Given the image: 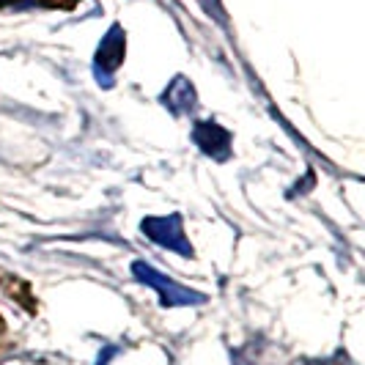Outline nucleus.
Returning <instances> with one entry per match:
<instances>
[{
  "label": "nucleus",
  "mask_w": 365,
  "mask_h": 365,
  "mask_svg": "<svg viewBox=\"0 0 365 365\" xmlns=\"http://www.w3.org/2000/svg\"><path fill=\"white\" fill-rule=\"evenodd\" d=\"M132 274H135L140 283H146L148 289H154V292L160 294V299H163L165 308L201 305L203 302V294L192 292V289H184V286H179L173 277H165L163 272H157L154 267H148V264H143V261H135V264H132Z\"/></svg>",
  "instance_id": "obj_1"
},
{
  "label": "nucleus",
  "mask_w": 365,
  "mask_h": 365,
  "mask_svg": "<svg viewBox=\"0 0 365 365\" xmlns=\"http://www.w3.org/2000/svg\"><path fill=\"white\" fill-rule=\"evenodd\" d=\"M140 231L146 234V239H151L157 247H165L170 253L179 256H192V245L190 239L184 237V225L179 215H168V217H146L140 222Z\"/></svg>",
  "instance_id": "obj_2"
},
{
  "label": "nucleus",
  "mask_w": 365,
  "mask_h": 365,
  "mask_svg": "<svg viewBox=\"0 0 365 365\" xmlns=\"http://www.w3.org/2000/svg\"><path fill=\"white\" fill-rule=\"evenodd\" d=\"M121 61H124V31L118 25H113L108 36L102 38V44L96 50V61H93V74L105 88L113 86V72L118 69Z\"/></svg>",
  "instance_id": "obj_3"
},
{
  "label": "nucleus",
  "mask_w": 365,
  "mask_h": 365,
  "mask_svg": "<svg viewBox=\"0 0 365 365\" xmlns=\"http://www.w3.org/2000/svg\"><path fill=\"white\" fill-rule=\"evenodd\" d=\"M192 140H195V146L201 148L203 154L217 157V160H225L228 151H231V135H228V129H222L220 124H215V121H201V124H195Z\"/></svg>",
  "instance_id": "obj_4"
},
{
  "label": "nucleus",
  "mask_w": 365,
  "mask_h": 365,
  "mask_svg": "<svg viewBox=\"0 0 365 365\" xmlns=\"http://www.w3.org/2000/svg\"><path fill=\"white\" fill-rule=\"evenodd\" d=\"M163 102L173 113H190V110H195V88H192V83L187 77H176L168 86V91L163 93Z\"/></svg>",
  "instance_id": "obj_5"
},
{
  "label": "nucleus",
  "mask_w": 365,
  "mask_h": 365,
  "mask_svg": "<svg viewBox=\"0 0 365 365\" xmlns=\"http://www.w3.org/2000/svg\"><path fill=\"white\" fill-rule=\"evenodd\" d=\"M0 3H9V0H0Z\"/></svg>",
  "instance_id": "obj_6"
}]
</instances>
